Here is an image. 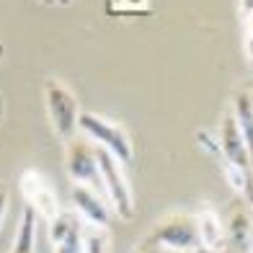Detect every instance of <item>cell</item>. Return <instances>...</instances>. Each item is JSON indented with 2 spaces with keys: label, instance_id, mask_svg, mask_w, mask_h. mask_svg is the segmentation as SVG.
<instances>
[{
  "label": "cell",
  "instance_id": "1",
  "mask_svg": "<svg viewBox=\"0 0 253 253\" xmlns=\"http://www.w3.org/2000/svg\"><path fill=\"white\" fill-rule=\"evenodd\" d=\"M78 132L90 140L96 147L111 153L117 160L126 166L132 160V142H129V134H126L119 124H114L109 119L98 117L93 111H80V119H78Z\"/></svg>",
  "mask_w": 253,
  "mask_h": 253
},
{
  "label": "cell",
  "instance_id": "2",
  "mask_svg": "<svg viewBox=\"0 0 253 253\" xmlns=\"http://www.w3.org/2000/svg\"><path fill=\"white\" fill-rule=\"evenodd\" d=\"M65 168L67 176L73 178V183L88 186L103 194V181H101V170H98V160H96V145L85 140L83 134H75L70 140H65Z\"/></svg>",
  "mask_w": 253,
  "mask_h": 253
},
{
  "label": "cell",
  "instance_id": "3",
  "mask_svg": "<svg viewBox=\"0 0 253 253\" xmlns=\"http://www.w3.org/2000/svg\"><path fill=\"white\" fill-rule=\"evenodd\" d=\"M44 103H47V114H49L54 132L62 140L75 137L78 134V119H80V103H78L73 90L62 80L49 78L44 83Z\"/></svg>",
  "mask_w": 253,
  "mask_h": 253
},
{
  "label": "cell",
  "instance_id": "4",
  "mask_svg": "<svg viewBox=\"0 0 253 253\" xmlns=\"http://www.w3.org/2000/svg\"><path fill=\"white\" fill-rule=\"evenodd\" d=\"M96 160H98V170H101V181H103V194L106 202L119 217H132L134 210V199H132V189L129 181L124 176V163L117 160L111 153L96 147Z\"/></svg>",
  "mask_w": 253,
  "mask_h": 253
},
{
  "label": "cell",
  "instance_id": "5",
  "mask_svg": "<svg viewBox=\"0 0 253 253\" xmlns=\"http://www.w3.org/2000/svg\"><path fill=\"white\" fill-rule=\"evenodd\" d=\"M217 142H220V160H227L243 170H251L253 160H251V153L246 147V140L240 134L238 124L233 119V111L225 114L220 119V129H217Z\"/></svg>",
  "mask_w": 253,
  "mask_h": 253
},
{
  "label": "cell",
  "instance_id": "6",
  "mask_svg": "<svg viewBox=\"0 0 253 253\" xmlns=\"http://www.w3.org/2000/svg\"><path fill=\"white\" fill-rule=\"evenodd\" d=\"M21 189H24V197L29 199V207H34V212L42 217H54L60 212V202H57V194L49 186L44 176H39L37 170H26L21 176Z\"/></svg>",
  "mask_w": 253,
  "mask_h": 253
},
{
  "label": "cell",
  "instance_id": "7",
  "mask_svg": "<svg viewBox=\"0 0 253 253\" xmlns=\"http://www.w3.org/2000/svg\"><path fill=\"white\" fill-rule=\"evenodd\" d=\"M70 199H73V207H75L73 212L80 217V220H85L88 225H101V227L109 225L111 207H109L106 197H101L98 191L75 183L73 191H70Z\"/></svg>",
  "mask_w": 253,
  "mask_h": 253
},
{
  "label": "cell",
  "instance_id": "8",
  "mask_svg": "<svg viewBox=\"0 0 253 253\" xmlns=\"http://www.w3.org/2000/svg\"><path fill=\"white\" fill-rule=\"evenodd\" d=\"M158 240L168 248H176V251H191L199 246L197 225H191L189 220H170L160 227Z\"/></svg>",
  "mask_w": 253,
  "mask_h": 253
},
{
  "label": "cell",
  "instance_id": "9",
  "mask_svg": "<svg viewBox=\"0 0 253 253\" xmlns=\"http://www.w3.org/2000/svg\"><path fill=\"white\" fill-rule=\"evenodd\" d=\"M197 238H199V246H204L210 253H220L225 248V227H222V220L217 217L214 210H210V207H204V210L199 212Z\"/></svg>",
  "mask_w": 253,
  "mask_h": 253
},
{
  "label": "cell",
  "instance_id": "10",
  "mask_svg": "<svg viewBox=\"0 0 253 253\" xmlns=\"http://www.w3.org/2000/svg\"><path fill=\"white\" fill-rule=\"evenodd\" d=\"M233 119L238 124L240 134L246 140V147L251 153V160H253V96L248 90H238L235 93V101H233Z\"/></svg>",
  "mask_w": 253,
  "mask_h": 253
},
{
  "label": "cell",
  "instance_id": "11",
  "mask_svg": "<svg viewBox=\"0 0 253 253\" xmlns=\"http://www.w3.org/2000/svg\"><path fill=\"white\" fill-rule=\"evenodd\" d=\"M37 212L34 207H24V214H21V222L16 230V240H13V253H31L34 243H37Z\"/></svg>",
  "mask_w": 253,
  "mask_h": 253
},
{
  "label": "cell",
  "instance_id": "12",
  "mask_svg": "<svg viewBox=\"0 0 253 253\" xmlns=\"http://www.w3.org/2000/svg\"><path fill=\"white\" fill-rule=\"evenodd\" d=\"M80 243H83V253H106L109 251L106 227H101V225H85L83 227V235H80Z\"/></svg>",
  "mask_w": 253,
  "mask_h": 253
},
{
  "label": "cell",
  "instance_id": "13",
  "mask_svg": "<svg viewBox=\"0 0 253 253\" xmlns=\"http://www.w3.org/2000/svg\"><path fill=\"white\" fill-rule=\"evenodd\" d=\"M222 173H225V181L230 183V189L238 191V194H246V189H248V170L222 160Z\"/></svg>",
  "mask_w": 253,
  "mask_h": 253
},
{
  "label": "cell",
  "instance_id": "14",
  "mask_svg": "<svg viewBox=\"0 0 253 253\" xmlns=\"http://www.w3.org/2000/svg\"><path fill=\"white\" fill-rule=\"evenodd\" d=\"M246 24V39H243V52H246V57L253 62V16L251 18H246L243 21Z\"/></svg>",
  "mask_w": 253,
  "mask_h": 253
},
{
  "label": "cell",
  "instance_id": "15",
  "mask_svg": "<svg viewBox=\"0 0 253 253\" xmlns=\"http://www.w3.org/2000/svg\"><path fill=\"white\" fill-rule=\"evenodd\" d=\"M5 210H8V191L0 183V227H3V220H5Z\"/></svg>",
  "mask_w": 253,
  "mask_h": 253
},
{
  "label": "cell",
  "instance_id": "16",
  "mask_svg": "<svg viewBox=\"0 0 253 253\" xmlns=\"http://www.w3.org/2000/svg\"><path fill=\"white\" fill-rule=\"evenodd\" d=\"M238 3H240V16H243V21L251 18L253 16V0H238Z\"/></svg>",
  "mask_w": 253,
  "mask_h": 253
},
{
  "label": "cell",
  "instance_id": "17",
  "mask_svg": "<svg viewBox=\"0 0 253 253\" xmlns=\"http://www.w3.org/2000/svg\"><path fill=\"white\" fill-rule=\"evenodd\" d=\"M248 253H253V235H251V246H248Z\"/></svg>",
  "mask_w": 253,
  "mask_h": 253
}]
</instances>
